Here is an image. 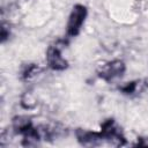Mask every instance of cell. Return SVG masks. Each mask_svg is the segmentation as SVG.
<instances>
[{
    "label": "cell",
    "mask_w": 148,
    "mask_h": 148,
    "mask_svg": "<svg viewBox=\"0 0 148 148\" xmlns=\"http://www.w3.org/2000/svg\"><path fill=\"white\" fill-rule=\"evenodd\" d=\"M87 15H88V9L86 6L81 3H76L73 6L66 25V36L68 38L76 37L80 34L82 25L87 18Z\"/></svg>",
    "instance_id": "6da1fadb"
},
{
    "label": "cell",
    "mask_w": 148,
    "mask_h": 148,
    "mask_svg": "<svg viewBox=\"0 0 148 148\" xmlns=\"http://www.w3.org/2000/svg\"><path fill=\"white\" fill-rule=\"evenodd\" d=\"M99 133L103 136L104 141H108L114 146L119 147L126 145V139L123 134V131L113 118H108L101 124Z\"/></svg>",
    "instance_id": "7a4b0ae2"
},
{
    "label": "cell",
    "mask_w": 148,
    "mask_h": 148,
    "mask_svg": "<svg viewBox=\"0 0 148 148\" xmlns=\"http://www.w3.org/2000/svg\"><path fill=\"white\" fill-rule=\"evenodd\" d=\"M125 72H126L125 62L120 59H114L102 65L97 71V75L103 81L110 83L116 79L121 77L125 74Z\"/></svg>",
    "instance_id": "3957f363"
},
{
    "label": "cell",
    "mask_w": 148,
    "mask_h": 148,
    "mask_svg": "<svg viewBox=\"0 0 148 148\" xmlns=\"http://www.w3.org/2000/svg\"><path fill=\"white\" fill-rule=\"evenodd\" d=\"M64 45L54 44L50 45L46 50V64L53 71H65L68 68V61L61 56V49Z\"/></svg>",
    "instance_id": "277c9868"
},
{
    "label": "cell",
    "mask_w": 148,
    "mask_h": 148,
    "mask_svg": "<svg viewBox=\"0 0 148 148\" xmlns=\"http://www.w3.org/2000/svg\"><path fill=\"white\" fill-rule=\"evenodd\" d=\"M75 135L77 142L84 147H96V146H101L104 142V139L101 135V133L95 131L77 128L75 131Z\"/></svg>",
    "instance_id": "5b68a950"
},
{
    "label": "cell",
    "mask_w": 148,
    "mask_h": 148,
    "mask_svg": "<svg viewBox=\"0 0 148 148\" xmlns=\"http://www.w3.org/2000/svg\"><path fill=\"white\" fill-rule=\"evenodd\" d=\"M12 126H13V130H14L15 133L22 135L24 132H27L34 125H32V121H31L30 117H28V116H16V117L13 118Z\"/></svg>",
    "instance_id": "8992f818"
},
{
    "label": "cell",
    "mask_w": 148,
    "mask_h": 148,
    "mask_svg": "<svg viewBox=\"0 0 148 148\" xmlns=\"http://www.w3.org/2000/svg\"><path fill=\"white\" fill-rule=\"evenodd\" d=\"M140 86H141V81H131V82L125 83L124 86H120L119 87V90L124 95L132 96V95H134L138 91V89L140 88Z\"/></svg>",
    "instance_id": "52a82bcc"
},
{
    "label": "cell",
    "mask_w": 148,
    "mask_h": 148,
    "mask_svg": "<svg viewBox=\"0 0 148 148\" xmlns=\"http://www.w3.org/2000/svg\"><path fill=\"white\" fill-rule=\"evenodd\" d=\"M39 71V67L38 65L36 64H29V65H25L24 68L22 69L21 72V79L22 80H29L31 79L32 76H35Z\"/></svg>",
    "instance_id": "ba28073f"
},
{
    "label": "cell",
    "mask_w": 148,
    "mask_h": 148,
    "mask_svg": "<svg viewBox=\"0 0 148 148\" xmlns=\"http://www.w3.org/2000/svg\"><path fill=\"white\" fill-rule=\"evenodd\" d=\"M8 37H9V30H7V28L2 24V27H1V43H5Z\"/></svg>",
    "instance_id": "9c48e42d"
}]
</instances>
